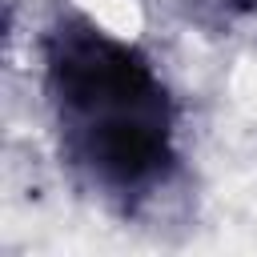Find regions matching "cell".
<instances>
[{
  "label": "cell",
  "instance_id": "6da1fadb",
  "mask_svg": "<svg viewBox=\"0 0 257 257\" xmlns=\"http://www.w3.org/2000/svg\"><path fill=\"white\" fill-rule=\"evenodd\" d=\"M40 52L68 165L124 205L157 193L177 169V112L153 60L84 12H56Z\"/></svg>",
  "mask_w": 257,
  "mask_h": 257
},
{
  "label": "cell",
  "instance_id": "7a4b0ae2",
  "mask_svg": "<svg viewBox=\"0 0 257 257\" xmlns=\"http://www.w3.org/2000/svg\"><path fill=\"white\" fill-rule=\"evenodd\" d=\"M177 4L193 24L213 28V32H225L257 12V0H177Z\"/></svg>",
  "mask_w": 257,
  "mask_h": 257
}]
</instances>
